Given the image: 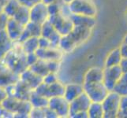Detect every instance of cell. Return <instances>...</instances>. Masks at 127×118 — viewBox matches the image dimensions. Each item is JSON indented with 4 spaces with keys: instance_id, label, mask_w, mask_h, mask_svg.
<instances>
[{
    "instance_id": "obj_1",
    "label": "cell",
    "mask_w": 127,
    "mask_h": 118,
    "mask_svg": "<svg viewBox=\"0 0 127 118\" xmlns=\"http://www.w3.org/2000/svg\"><path fill=\"white\" fill-rule=\"evenodd\" d=\"M0 62L18 75L29 69L27 54L23 49L22 43L19 41L14 42L13 48Z\"/></svg>"
},
{
    "instance_id": "obj_2",
    "label": "cell",
    "mask_w": 127,
    "mask_h": 118,
    "mask_svg": "<svg viewBox=\"0 0 127 118\" xmlns=\"http://www.w3.org/2000/svg\"><path fill=\"white\" fill-rule=\"evenodd\" d=\"M93 28L89 27L75 25L70 32L62 36L59 43V48L65 53L73 51L90 37Z\"/></svg>"
},
{
    "instance_id": "obj_3",
    "label": "cell",
    "mask_w": 127,
    "mask_h": 118,
    "mask_svg": "<svg viewBox=\"0 0 127 118\" xmlns=\"http://www.w3.org/2000/svg\"><path fill=\"white\" fill-rule=\"evenodd\" d=\"M1 107L10 113L14 117H29L33 108L29 100H23L10 96H7L2 100Z\"/></svg>"
},
{
    "instance_id": "obj_4",
    "label": "cell",
    "mask_w": 127,
    "mask_h": 118,
    "mask_svg": "<svg viewBox=\"0 0 127 118\" xmlns=\"http://www.w3.org/2000/svg\"><path fill=\"white\" fill-rule=\"evenodd\" d=\"M68 6L69 11L73 14L93 17L97 14V7L93 0H73Z\"/></svg>"
},
{
    "instance_id": "obj_5",
    "label": "cell",
    "mask_w": 127,
    "mask_h": 118,
    "mask_svg": "<svg viewBox=\"0 0 127 118\" xmlns=\"http://www.w3.org/2000/svg\"><path fill=\"white\" fill-rule=\"evenodd\" d=\"M122 96L115 91H110L102 102V106L104 112V118L118 117Z\"/></svg>"
},
{
    "instance_id": "obj_6",
    "label": "cell",
    "mask_w": 127,
    "mask_h": 118,
    "mask_svg": "<svg viewBox=\"0 0 127 118\" xmlns=\"http://www.w3.org/2000/svg\"><path fill=\"white\" fill-rule=\"evenodd\" d=\"M85 93L89 96L92 102H102L110 91L103 82L83 84Z\"/></svg>"
},
{
    "instance_id": "obj_7",
    "label": "cell",
    "mask_w": 127,
    "mask_h": 118,
    "mask_svg": "<svg viewBox=\"0 0 127 118\" xmlns=\"http://www.w3.org/2000/svg\"><path fill=\"white\" fill-rule=\"evenodd\" d=\"M48 21L54 26L55 28L62 36L67 35L74 27V25L69 17L63 14L62 12H59L55 14L49 16Z\"/></svg>"
},
{
    "instance_id": "obj_8",
    "label": "cell",
    "mask_w": 127,
    "mask_h": 118,
    "mask_svg": "<svg viewBox=\"0 0 127 118\" xmlns=\"http://www.w3.org/2000/svg\"><path fill=\"white\" fill-rule=\"evenodd\" d=\"M34 91L39 94L44 96L47 98H51L56 96H63L65 92V85L59 80L50 84L42 82Z\"/></svg>"
},
{
    "instance_id": "obj_9",
    "label": "cell",
    "mask_w": 127,
    "mask_h": 118,
    "mask_svg": "<svg viewBox=\"0 0 127 118\" xmlns=\"http://www.w3.org/2000/svg\"><path fill=\"white\" fill-rule=\"evenodd\" d=\"M5 89L8 96L23 100H29L31 94L34 91L21 80L15 84L7 86L5 87Z\"/></svg>"
},
{
    "instance_id": "obj_10",
    "label": "cell",
    "mask_w": 127,
    "mask_h": 118,
    "mask_svg": "<svg viewBox=\"0 0 127 118\" xmlns=\"http://www.w3.org/2000/svg\"><path fill=\"white\" fill-rule=\"evenodd\" d=\"M122 70L120 65L112 67H105L103 69V82L109 91H114V88L122 76Z\"/></svg>"
},
{
    "instance_id": "obj_11",
    "label": "cell",
    "mask_w": 127,
    "mask_h": 118,
    "mask_svg": "<svg viewBox=\"0 0 127 118\" xmlns=\"http://www.w3.org/2000/svg\"><path fill=\"white\" fill-rule=\"evenodd\" d=\"M49 106L58 117H69V102L65 98L64 96H56L49 98Z\"/></svg>"
},
{
    "instance_id": "obj_12",
    "label": "cell",
    "mask_w": 127,
    "mask_h": 118,
    "mask_svg": "<svg viewBox=\"0 0 127 118\" xmlns=\"http://www.w3.org/2000/svg\"><path fill=\"white\" fill-rule=\"evenodd\" d=\"M49 19L48 7L43 1L36 3L30 8V21L39 24H44Z\"/></svg>"
},
{
    "instance_id": "obj_13",
    "label": "cell",
    "mask_w": 127,
    "mask_h": 118,
    "mask_svg": "<svg viewBox=\"0 0 127 118\" xmlns=\"http://www.w3.org/2000/svg\"><path fill=\"white\" fill-rule=\"evenodd\" d=\"M92 101L85 92L78 96L77 98L69 102V117L73 118L78 113L88 112Z\"/></svg>"
},
{
    "instance_id": "obj_14",
    "label": "cell",
    "mask_w": 127,
    "mask_h": 118,
    "mask_svg": "<svg viewBox=\"0 0 127 118\" xmlns=\"http://www.w3.org/2000/svg\"><path fill=\"white\" fill-rule=\"evenodd\" d=\"M64 52L59 47L38 48L36 51L39 59L44 61H60L62 60Z\"/></svg>"
},
{
    "instance_id": "obj_15",
    "label": "cell",
    "mask_w": 127,
    "mask_h": 118,
    "mask_svg": "<svg viewBox=\"0 0 127 118\" xmlns=\"http://www.w3.org/2000/svg\"><path fill=\"white\" fill-rule=\"evenodd\" d=\"M25 27V25L21 24L14 17H9L5 29L12 40L14 42H17L20 39Z\"/></svg>"
},
{
    "instance_id": "obj_16",
    "label": "cell",
    "mask_w": 127,
    "mask_h": 118,
    "mask_svg": "<svg viewBox=\"0 0 127 118\" xmlns=\"http://www.w3.org/2000/svg\"><path fill=\"white\" fill-rule=\"evenodd\" d=\"M41 36L47 38L51 43L52 46L54 47H59V43L62 36L48 21L42 24Z\"/></svg>"
},
{
    "instance_id": "obj_17",
    "label": "cell",
    "mask_w": 127,
    "mask_h": 118,
    "mask_svg": "<svg viewBox=\"0 0 127 118\" xmlns=\"http://www.w3.org/2000/svg\"><path fill=\"white\" fill-rule=\"evenodd\" d=\"M20 80V75L15 73L3 64H0V87H6Z\"/></svg>"
},
{
    "instance_id": "obj_18",
    "label": "cell",
    "mask_w": 127,
    "mask_h": 118,
    "mask_svg": "<svg viewBox=\"0 0 127 118\" xmlns=\"http://www.w3.org/2000/svg\"><path fill=\"white\" fill-rule=\"evenodd\" d=\"M20 80L32 90H35L43 82V77L37 75L29 68L20 74Z\"/></svg>"
},
{
    "instance_id": "obj_19",
    "label": "cell",
    "mask_w": 127,
    "mask_h": 118,
    "mask_svg": "<svg viewBox=\"0 0 127 118\" xmlns=\"http://www.w3.org/2000/svg\"><path fill=\"white\" fill-rule=\"evenodd\" d=\"M41 32H42L41 24L32 22V21H29V22L25 25L23 33L21 35V36L18 41L22 43L30 37H33V36L40 37L41 36Z\"/></svg>"
},
{
    "instance_id": "obj_20",
    "label": "cell",
    "mask_w": 127,
    "mask_h": 118,
    "mask_svg": "<svg viewBox=\"0 0 127 118\" xmlns=\"http://www.w3.org/2000/svg\"><path fill=\"white\" fill-rule=\"evenodd\" d=\"M14 42L9 36L6 29L0 31V62L14 47Z\"/></svg>"
},
{
    "instance_id": "obj_21",
    "label": "cell",
    "mask_w": 127,
    "mask_h": 118,
    "mask_svg": "<svg viewBox=\"0 0 127 118\" xmlns=\"http://www.w3.org/2000/svg\"><path fill=\"white\" fill-rule=\"evenodd\" d=\"M84 92L83 84L73 83V84H68L65 85V92L63 96L68 102H70Z\"/></svg>"
},
{
    "instance_id": "obj_22",
    "label": "cell",
    "mask_w": 127,
    "mask_h": 118,
    "mask_svg": "<svg viewBox=\"0 0 127 118\" xmlns=\"http://www.w3.org/2000/svg\"><path fill=\"white\" fill-rule=\"evenodd\" d=\"M69 17L72 21L73 25H79V26H85L90 28H93L96 24L95 17H89L85 15H78V14H69Z\"/></svg>"
},
{
    "instance_id": "obj_23",
    "label": "cell",
    "mask_w": 127,
    "mask_h": 118,
    "mask_svg": "<svg viewBox=\"0 0 127 118\" xmlns=\"http://www.w3.org/2000/svg\"><path fill=\"white\" fill-rule=\"evenodd\" d=\"M103 69L99 67H93L86 72L84 76L83 84L103 82Z\"/></svg>"
},
{
    "instance_id": "obj_24",
    "label": "cell",
    "mask_w": 127,
    "mask_h": 118,
    "mask_svg": "<svg viewBox=\"0 0 127 118\" xmlns=\"http://www.w3.org/2000/svg\"><path fill=\"white\" fill-rule=\"evenodd\" d=\"M29 69L35 73H36L37 75L42 76L43 78L49 72H51L48 61H44L42 59H38L37 62L31 65Z\"/></svg>"
},
{
    "instance_id": "obj_25",
    "label": "cell",
    "mask_w": 127,
    "mask_h": 118,
    "mask_svg": "<svg viewBox=\"0 0 127 118\" xmlns=\"http://www.w3.org/2000/svg\"><path fill=\"white\" fill-rule=\"evenodd\" d=\"M12 17L25 26L30 21V8L21 4L14 17Z\"/></svg>"
},
{
    "instance_id": "obj_26",
    "label": "cell",
    "mask_w": 127,
    "mask_h": 118,
    "mask_svg": "<svg viewBox=\"0 0 127 118\" xmlns=\"http://www.w3.org/2000/svg\"><path fill=\"white\" fill-rule=\"evenodd\" d=\"M122 57L121 54V51L119 48H115L112 50L110 53L108 54L104 62L105 67H112L115 65H119Z\"/></svg>"
},
{
    "instance_id": "obj_27",
    "label": "cell",
    "mask_w": 127,
    "mask_h": 118,
    "mask_svg": "<svg viewBox=\"0 0 127 118\" xmlns=\"http://www.w3.org/2000/svg\"><path fill=\"white\" fill-rule=\"evenodd\" d=\"M29 101L32 103L33 107H36V108L47 107L48 106V104H49V98L39 94L35 91H33L32 92Z\"/></svg>"
},
{
    "instance_id": "obj_28",
    "label": "cell",
    "mask_w": 127,
    "mask_h": 118,
    "mask_svg": "<svg viewBox=\"0 0 127 118\" xmlns=\"http://www.w3.org/2000/svg\"><path fill=\"white\" fill-rule=\"evenodd\" d=\"M89 118H103L104 117L103 108L102 102H92L88 110Z\"/></svg>"
},
{
    "instance_id": "obj_29",
    "label": "cell",
    "mask_w": 127,
    "mask_h": 118,
    "mask_svg": "<svg viewBox=\"0 0 127 118\" xmlns=\"http://www.w3.org/2000/svg\"><path fill=\"white\" fill-rule=\"evenodd\" d=\"M25 52L26 54L36 53L39 48V37L33 36L27 39L26 40L21 43Z\"/></svg>"
},
{
    "instance_id": "obj_30",
    "label": "cell",
    "mask_w": 127,
    "mask_h": 118,
    "mask_svg": "<svg viewBox=\"0 0 127 118\" xmlns=\"http://www.w3.org/2000/svg\"><path fill=\"white\" fill-rule=\"evenodd\" d=\"M114 91L121 96L127 95V73H122V77L114 88Z\"/></svg>"
},
{
    "instance_id": "obj_31",
    "label": "cell",
    "mask_w": 127,
    "mask_h": 118,
    "mask_svg": "<svg viewBox=\"0 0 127 118\" xmlns=\"http://www.w3.org/2000/svg\"><path fill=\"white\" fill-rule=\"evenodd\" d=\"M21 3L19 2L18 0H8L6 5L5 8H4L3 12L8 17H14Z\"/></svg>"
},
{
    "instance_id": "obj_32",
    "label": "cell",
    "mask_w": 127,
    "mask_h": 118,
    "mask_svg": "<svg viewBox=\"0 0 127 118\" xmlns=\"http://www.w3.org/2000/svg\"><path fill=\"white\" fill-rule=\"evenodd\" d=\"M118 117L127 118V95H123L121 98L120 109Z\"/></svg>"
},
{
    "instance_id": "obj_33",
    "label": "cell",
    "mask_w": 127,
    "mask_h": 118,
    "mask_svg": "<svg viewBox=\"0 0 127 118\" xmlns=\"http://www.w3.org/2000/svg\"><path fill=\"white\" fill-rule=\"evenodd\" d=\"M29 117H46L45 114V107L43 108H36L33 107L29 114Z\"/></svg>"
},
{
    "instance_id": "obj_34",
    "label": "cell",
    "mask_w": 127,
    "mask_h": 118,
    "mask_svg": "<svg viewBox=\"0 0 127 118\" xmlns=\"http://www.w3.org/2000/svg\"><path fill=\"white\" fill-rule=\"evenodd\" d=\"M57 81H59V79L57 76V73L55 72H49L43 78V82L47 84H53V83H55Z\"/></svg>"
},
{
    "instance_id": "obj_35",
    "label": "cell",
    "mask_w": 127,
    "mask_h": 118,
    "mask_svg": "<svg viewBox=\"0 0 127 118\" xmlns=\"http://www.w3.org/2000/svg\"><path fill=\"white\" fill-rule=\"evenodd\" d=\"M39 48H48V47H54L52 46L51 43L45 37L40 36L39 37Z\"/></svg>"
},
{
    "instance_id": "obj_36",
    "label": "cell",
    "mask_w": 127,
    "mask_h": 118,
    "mask_svg": "<svg viewBox=\"0 0 127 118\" xmlns=\"http://www.w3.org/2000/svg\"><path fill=\"white\" fill-rule=\"evenodd\" d=\"M8 16L4 12L0 13V31L6 28V22L8 20Z\"/></svg>"
},
{
    "instance_id": "obj_37",
    "label": "cell",
    "mask_w": 127,
    "mask_h": 118,
    "mask_svg": "<svg viewBox=\"0 0 127 118\" xmlns=\"http://www.w3.org/2000/svg\"><path fill=\"white\" fill-rule=\"evenodd\" d=\"M19 2L22 5L27 6L29 8H31L34 5H36V3L42 2V0H18Z\"/></svg>"
},
{
    "instance_id": "obj_38",
    "label": "cell",
    "mask_w": 127,
    "mask_h": 118,
    "mask_svg": "<svg viewBox=\"0 0 127 118\" xmlns=\"http://www.w3.org/2000/svg\"><path fill=\"white\" fill-rule=\"evenodd\" d=\"M120 51H121V54L122 57L123 58H127V43H122V45L119 47Z\"/></svg>"
},
{
    "instance_id": "obj_39",
    "label": "cell",
    "mask_w": 127,
    "mask_h": 118,
    "mask_svg": "<svg viewBox=\"0 0 127 118\" xmlns=\"http://www.w3.org/2000/svg\"><path fill=\"white\" fill-rule=\"evenodd\" d=\"M7 93H6V91L5 89V87H0V109H1V103L2 102V100L4 98H6L7 97Z\"/></svg>"
},
{
    "instance_id": "obj_40",
    "label": "cell",
    "mask_w": 127,
    "mask_h": 118,
    "mask_svg": "<svg viewBox=\"0 0 127 118\" xmlns=\"http://www.w3.org/2000/svg\"><path fill=\"white\" fill-rule=\"evenodd\" d=\"M119 65H120V67H121L122 70V72L127 73V58H122Z\"/></svg>"
},
{
    "instance_id": "obj_41",
    "label": "cell",
    "mask_w": 127,
    "mask_h": 118,
    "mask_svg": "<svg viewBox=\"0 0 127 118\" xmlns=\"http://www.w3.org/2000/svg\"><path fill=\"white\" fill-rule=\"evenodd\" d=\"M73 118H89V115H88V112H81L75 114Z\"/></svg>"
},
{
    "instance_id": "obj_42",
    "label": "cell",
    "mask_w": 127,
    "mask_h": 118,
    "mask_svg": "<svg viewBox=\"0 0 127 118\" xmlns=\"http://www.w3.org/2000/svg\"><path fill=\"white\" fill-rule=\"evenodd\" d=\"M8 0H0V13L3 12L4 8H5Z\"/></svg>"
},
{
    "instance_id": "obj_43",
    "label": "cell",
    "mask_w": 127,
    "mask_h": 118,
    "mask_svg": "<svg viewBox=\"0 0 127 118\" xmlns=\"http://www.w3.org/2000/svg\"><path fill=\"white\" fill-rule=\"evenodd\" d=\"M42 1L46 3L47 5H49L51 3H54V2H61V0H42Z\"/></svg>"
},
{
    "instance_id": "obj_44",
    "label": "cell",
    "mask_w": 127,
    "mask_h": 118,
    "mask_svg": "<svg viewBox=\"0 0 127 118\" xmlns=\"http://www.w3.org/2000/svg\"><path fill=\"white\" fill-rule=\"evenodd\" d=\"M73 0H61V2L64 4H66V5H69V3H71Z\"/></svg>"
},
{
    "instance_id": "obj_45",
    "label": "cell",
    "mask_w": 127,
    "mask_h": 118,
    "mask_svg": "<svg viewBox=\"0 0 127 118\" xmlns=\"http://www.w3.org/2000/svg\"><path fill=\"white\" fill-rule=\"evenodd\" d=\"M123 43H127V34L125 36V37H124V39H123Z\"/></svg>"
}]
</instances>
